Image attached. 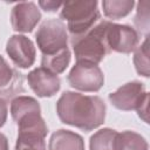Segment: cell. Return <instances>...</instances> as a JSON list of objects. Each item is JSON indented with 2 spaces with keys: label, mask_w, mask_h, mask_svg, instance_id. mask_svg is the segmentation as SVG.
<instances>
[{
  "label": "cell",
  "mask_w": 150,
  "mask_h": 150,
  "mask_svg": "<svg viewBox=\"0 0 150 150\" xmlns=\"http://www.w3.org/2000/svg\"><path fill=\"white\" fill-rule=\"evenodd\" d=\"M0 150H9V148H8V139L1 132H0Z\"/></svg>",
  "instance_id": "24"
},
{
  "label": "cell",
  "mask_w": 150,
  "mask_h": 150,
  "mask_svg": "<svg viewBox=\"0 0 150 150\" xmlns=\"http://www.w3.org/2000/svg\"><path fill=\"white\" fill-rule=\"evenodd\" d=\"M148 107H149V97L145 98L143 101V103L138 107V109L136 110L138 116L145 122V123H149V118H148Z\"/></svg>",
  "instance_id": "22"
},
{
  "label": "cell",
  "mask_w": 150,
  "mask_h": 150,
  "mask_svg": "<svg viewBox=\"0 0 150 150\" xmlns=\"http://www.w3.org/2000/svg\"><path fill=\"white\" fill-rule=\"evenodd\" d=\"M6 53L19 68H29L35 62V46L32 40L25 35L15 34L11 36L6 45Z\"/></svg>",
  "instance_id": "9"
},
{
  "label": "cell",
  "mask_w": 150,
  "mask_h": 150,
  "mask_svg": "<svg viewBox=\"0 0 150 150\" xmlns=\"http://www.w3.org/2000/svg\"><path fill=\"white\" fill-rule=\"evenodd\" d=\"M63 2L60 1H39V6L45 11V12H56L59 8H61Z\"/></svg>",
  "instance_id": "21"
},
{
  "label": "cell",
  "mask_w": 150,
  "mask_h": 150,
  "mask_svg": "<svg viewBox=\"0 0 150 150\" xmlns=\"http://www.w3.org/2000/svg\"><path fill=\"white\" fill-rule=\"evenodd\" d=\"M27 81L30 89L39 97H52L60 90L61 87L59 76L42 67L29 71L27 75Z\"/></svg>",
  "instance_id": "11"
},
{
  "label": "cell",
  "mask_w": 150,
  "mask_h": 150,
  "mask_svg": "<svg viewBox=\"0 0 150 150\" xmlns=\"http://www.w3.org/2000/svg\"><path fill=\"white\" fill-rule=\"evenodd\" d=\"M107 43L108 47L114 52L129 54L138 47L139 34L137 30L128 25H118L110 22L107 27Z\"/></svg>",
  "instance_id": "8"
},
{
  "label": "cell",
  "mask_w": 150,
  "mask_h": 150,
  "mask_svg": "<svg viewBox=\"0 0 150 150\" xmlns=\"http://www.w3.org/2000/svg\"><path fill=\"white\" fill-rule=\"evenodd\" d=\"M117 131L110 128H103L96 131L89 142L90 150H116Z\"/></svg>",
  "instance_id": "15"
},
{
  "label": "cell",
  "mask_w": 150,
  "mask_h": 150,
  "mask_svg": "<svg viewBox=\"0 0 150 150\" xmlns=\"http://www.w3.org/2000/svg\"><path fill=\"white\" fill-rule=\"evenodd\" d=\"M70 50L69 48H66L56 54L48 55V56H42L41 59V67L45 68L46 70L57 75L61 74L66 70L70 62Z\"/></svg>",
  "instance_id": "17"
},
{
  "label": "cell",
  "mask_w": 150,
  "mask_h": 150,
  "mask_svg": "<svg viewBox=\"0 0 150 150\" xmlns=\"http://www.w3.org/2000/svg\"><path fill=\"white\" fill-rule=\"evenodd\" d=\"M41 19V13L34 2H19L12 8V28L19 33H29Z\"/></svg>",
  "instance_id": "10"
},
{
  "label": "cell",
  "mask_w": 150,
  "mask_h": 150,
  "mask_svg": "<svg viewBox=\"0 0 150 150\" xmlns=\"http://www.w3.org/2000/svg\"><path fill=\"white\" fill-rule=\"evenodd\" d=\"M49 150H84L83 138L70 130L60 129L55 131L48 143Z\"/></svg>",
  "instance_id": "13"
},
{
  "label": "cell",
  "mask_w": 150,
  "mask_h": 150,
  "mask_svg": "<svg viewBox=\"0 0 150 150\" xmlns=\"http://www.w3.org/2000/svg\"><path fill=\"white\" fill-rule=\"evenodd\" d=\"M134 64L137 73L144 77H149V40L145 38L144 42L135 49Z\"/></svg>",
  "instance_id": "19"
},
{
  "label": "cell",
  "mask_w": 150,
  "mask_h": 150,
  "mask_svg": "<svg viewBox=\"0 0 150 150\" xmlns=\"http://www.w3.org/2000/svg\"><path fill=\"white\" fill-rule=\"evenodd\" d=\"M105 103L96 95L64 91L56 102V114L64 124L83 131L98 128L105 120Z\"/></svg>",
  "instance_id": "1"
},
{
  "label": "cell",
  "mask_w": 150,
  "mask_h": 150,
  "mask_svg": "<svg viewBox=\"0 0 150 150\" xmlns=\"http://www.w3.org/2000/svg\"><path fill=\"white\" fill-rule=\"evenodd\" d=\"M35 40L42 56L56 54L68 48L67 27L60 19L46 20L39 27Z\"/></svg>",
  "instance_id": "5"
},
{
  "label": "cell",
  "mask_w": 150,
  "mask_h": 150,
  "mask_svg": "<svg viewBox=\"0 0 150 150\" xmlns=\"http://www.w3.org/2000/svg\"><path fill=\"white\" fill-rule=\"evenodd\" d=\"M135 6L134 0H104L102 1L103 13L108 19L118 20L127 16L132 7Z\"/></svg>",
  "instance_id": "18"
},
{
  "label": "cell",
  "mask_w": 150,
  "mask_h": 150,
  "mask_svg": "<svg viewBox=\"0 0 150 150\" xmlns=\"http://www.w3.org/2000/svg\"><path fill=\"white\" fill-rule=\"evenodd\" d=\"M7 114H8L7 102H6V100H5V98L0 97V128L6 123Z\"/></svg>",
  "instance_id": "23"
},
{
  "label": "cell",
  "mask_w": 150,
  "mask_h": 150,
  "mask_svg": "<svg viewBox=\"0 0 150 150\" xmlns=\"http://www.w3.org/2000/svg\"><path fill=\"white\" fill-rule=\"evenodd\" d=\"M148 142L139 134L125 130L117 134L116 150H148Z\"/></svg>",
  "instance_id": "16"
},
{
  "label": "cell",
  "mask_w": 150,
  "mask_h": 150,
  "mask_svg": "<svg viewBox=\"0 0 150 150\" xmlns=\"http://www.w3.org/2000/svg\"><path fill=\"white\" fill-rule=\"evenodd\" d=\"M23 91L22 74L13 69L0 55V97H11Z\"/></svg>",
  "instance_id": "12"
},
{
  "label": "cell",
  "mask_w": 150,
  "mask_h": 150,
  "mask_svg": "<svg viewBox=\"0 0 150 150\" xmlns=\"http://www.w3.org/2000/svg\"><path fill=\"white\" fill-rule=\"evenodd\" d=\"M35 112H41V108L39 102L30 96H16L11 102V115L15 123Z\"/></svg>",
  "instance_id": "14"
},
{
  "label": "cell",
  "mask_w": 150,
  "mask_h": 150,
  "mask_svg": "<svg viewBox=\"0 0 150 150\" xmlns=\"http://www.w3.org/2000/svg\"><path fill=\"white\" fill-rule=\"evenodd\" d=\"M96 0L67 1L61 7V21H67V29L71 38L80 36L94 27L100 19Z\"/></svg>",
  "instance_id": "3"
},
{
  "label": "cell",
  "mask_w": 150,
  "mask_h": 150,
  "mask_svg": "<svg viewBox=\"0 0 150 150\" xmlns=\"http://www.w3.org/2000/svg\"><path fill=\"white\" fill-rule=\"evenodd\" d=\"M108 23V20L98 21L84 34L70 39L76 61L97 64L110 53L105 36Z\"/></svg>",
  "instance_id": "2"
},
{
  "label": "cell",
  "mask_w": 150,
  "mask_h": 150,
  "mask_svg": "<svg viewBox=\"0 0 150 150\" xmlns=\"http://www.w3.org/2000/svg\"><path fill=\"white\" fill-rule=\"evenodd\" d=\"M148 97L149 93L145 90L144 84L139 81L128 82L120 87L116 91L109 94L110 103L116 109L123 111L137 110L143 101Z\"/></svg>",
  "instance_id": "7"
},
{
  "label": "cell",
  "mask_w": 150,
  "mask_h": 150,
  "mask_svg": "<svg viewBox=\"0 0 150 150\" xmlns=\"http://www.w3.org/2000/svg\"><path fill=\"white\" fill-rule=\"evenodd\" d=\"M68 83L80 91L96 93L104 84V75L97 64L76 61L68 74Z\"/></svg>",
  "instance_id": "6"
},
{
  "label": "cell",
  "mask_w": 150,
  "mask_h": 150,
  "mask_svg": "<svg viewBox=\"0 0 150 150\" xmlns=\"http://www.w3.org/2000/svg\"><path fill=\"white\" fill-rule=\"evenodd\" d=\"M16 124L18 137L14 150H47L45 138L48 128L41 112L28 115L18 121Z\"/></svg>",
  "instance_id": "4"
},
{
  "label": "cell",
  "mask_w": 150,
  "mask_h": 150,
  "mask_svg": "<svg viewBox=\"0 0 150 150\" xmlns=\"http://www.w3.org/2000/svg\"><path fill=\"white\" fill-rule=\"evenodd\" d=\"M149 1H142L138 2V8H137V14L135 16V26L137 33H144L145 35L148 34L149 30ZM148 36V35H146Z\"/></svg>",
  "instance_id": "20"
}]
</instances>
